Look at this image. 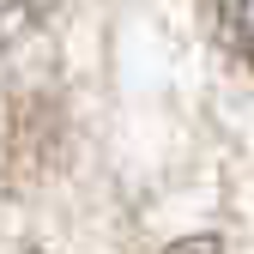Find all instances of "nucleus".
<instances>
[{
    "instance_id": "f257e3e1",
    "label": "nucleus",
    "mask_w": 254,
    "mask_h": 254,
    "mask_svg": "<svg viewBox=\"0 0 254 254\" xmlns=\"http://www.w3.org/2000/svg\"><path fill=\"white\" fill-rule=\"evenodd\" d=\"M206 24L236 61L254 67V0H206Z\"/></svg>"
},
{
    "instance_id": "f03ea898",
    "label": "nucleus",
    "mask_w": 254,
    "mask_h": 254,
    "mask_svg": "<svg viewBox=\"0 0 254 254\" xmlns=\"http://www.w3.org/2000/svg\"><path fill=\"white\" fill-rule=\"evenodd\" d=\"M170 254H224V248H218V242H212V236H194V242H176V248H170Z\"/></svg>"
}]
</instances>
